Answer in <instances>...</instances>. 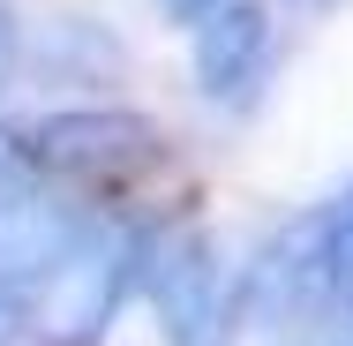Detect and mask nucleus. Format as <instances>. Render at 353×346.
Wrapping results in <instances>:
<instances>
[{
    "label": "nucleus",
    "instance_id": "obj_1",
    "mask_svg": "<svg viewBox=\"0 0 353 346\" xmlns=\"http://www.w3.org/2000/svg\"><path fill=\"white\" fill-rule=\"evenodd\" d=\"M136 264H150V249H143L136 233H121V241H113V233H83L75 256L53 271L46 301H38V331H46V346H90L105 324H113V309H121Z\"/></svg>",
    "mask_w": 353,
    "mask_h": 346
},
{
    "label": "nucleus",
    "instance_id": "obj_2",
    "mask_svg": "<svg viewBox=\"0 0 353 346\" xmlns=\"http://www.w3.org/2000/svg\"><path fill=\"white\" fill-rule=\"evenodd\" d=\"M83 226L53 196H8L0 204V339L46 301L53 271L75 256Z\"/></svg>",
    "mask_w": 353,
    "mask_h": 346
},
{
    "label": "nucleus",
    "instance_id": "obj_3",
    "mask_svg": "<svg viewBox=\"0 0 353 346\" xmlns=\"http://www.w3.org/2000/svg\"><path fill=\"white\" fill-rule=\"evenodd\" d=\"M150 301H158V331L165 346H218L225 331V271H218L211 241H165L150 249Z\"/></svg>",
    "mask_w": 353,
    "mask_h": 346
},
{
    "label": "nucleus",
    "instance_id": "obj_4",
    "mask_svg": "<svg viewBox=\"0 0 353 346\" xmlns=\"http://www.w3.org/2000/svg\"><path fill=\"white\" fill-rule=\"evenodd\" d=\"M263 68H271V23L256 8H218L211 23L196 30V75H203V90L218 106L248 98L263 83Z\"/></svg>",
    "mask_w": 353,
    "mask_h": 346
},
{
    "label": "nucleus",
    "instance_id": "obj_5",
    "mask_svg": "<svg viewBox=\"0 0 353 346\" xmlns=\"http://www.w3.org/2000/svg\"><path fill=\"white\" fill-rule=\"evenodd\" d=\"M165 8H181V15H196V8H211V0H165Z\"/></svg>",
    "mask_w": 353,
    "mask_h": 346
},
{
    "label": "nucleus",
    "instance_id": "obj_6",
    "mask_svg": "<svg viewBox=\"0 0 353 346\" xmlns=\"http://www.w3.org/2000/svg\"><path fill=\"white\" fill-rule=\"evenodd\" d=\"M308 346H353V339H308Z\"/></svg>",
    "mask_w": 353,
    "mask_h": 346
}]
</instances>
